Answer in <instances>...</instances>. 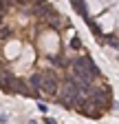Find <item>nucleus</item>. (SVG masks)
<instances>
[{"label":"nucleus","mask_w":119,"mask_h":124,"mask_svg":"<svg viewBox=\"0 0 119 124\" xmlns=\"http://www.w3.org/2000/svg\"><path fill=\"white\" fill-rule=\"evenodd\" d=\"M29 124H38V122H29Z\"/></svg>","instance_id":"nucleus-11"},{"label":"nucleus","mask_w":119,"mask_h":124,"mask_svg":"<svg viewBox=\"0 0 119 124\" xmlns=\"http://www.w3.org/2000/svg\"><path fill=\"white\" fill-rule=\"evenodd\" d=\"M49 60L53 62V64H57V67H64L66 64V58H62V55H49Z\"/></svg>","instance_id":"nucleus-6"},{"label":"nucleus","mask_w":119,"mask_h":124,"mask_svg":"<svg viewBox=\"0 0 119 124\" xmlns=\"http://www.w3.org/2000/svg\"><path fill=\"white\" fill-rule=\"evenodd\" d=\"M42 73V93H46V98H55L60 91V80L55 71H40Z\"/></svg>","instance_id":"nucleus-2"},{"label":"nucleus","mask_w":119,"mask_h":124,"mask_svg":"<svg viewBox=\"0 0 119 124\" xmlns=\"http://www.w3.org/2000/svg\"><path fill=\"white\" fill-rule=\"evenodd\" d=\"M99 75V69L95 67V62L88 58V55H79V58H73L71 60V78L75 82H79L84 89L93 82V78Z\"/></svg>","instance_id":"nucleus-1"},{"label":"nucleus","mask_w":119,"mask_h":124,"mask_svg":"<svg viewBox=\"0 0 119 124\" xmlns=\"http://www.w3.org/2000/svg\"><path fill=\"white\" fill-rule=\"evenodd\" d=\"M71 2H73V7H75V11L82 16L86 22L91 20V16H88V7H86V2H84V0H71Z\"/></svg>","instance_id":"nucleus-3"},{"label":"nucleus","mask_w":119,"mask_h":124,"mask_svg":"<svg viewBox=\"0 0 119 124\" xmlns=\"http://www.w3.org/2000/svg\"><path fill=\"white\" fill-rule=\"evenodd\" d=\"M9 36H11V31H9L7 27H2V29H0V38H2V40H7Z\"/></svg>","instance_id":"nucleus-8"},{"label":"nucleus","mask_w":119,"mask_h":124,"mask_svg":"<svg viewBox=\"0 0 119 124\" xmlns=\"http://www.w3.org/2000/svg\"><path fill=\"white\" fill-rule=\"evenodd\" d=\"M71 49H82V42H79V38H73V40H71Z\"/></svg>","instance_id":"nucleus-7"},{"label":"nucleus","mask_w":119,"mask_h":124,"mask_svg":"<svg viewBox=\"0 0 119 124\" xmlns=\"http://www.w3.org/2000/svg\"><path fill=\"white\" fill-rule=\"evenodd\" d=\"M101 40H104V42H106V44H110V46H112V49H119V40H117L115 36H104Z\"/></svg>","instance_id":"nucleus-5"},{"label":"nucleus","mask_w":119,"mask_h":124,"mask_svg":"<svg viewBox=\"0 0 119 124\" xmlns=\"http://www.w3.org/2000/svg\"><path fill=\"white\" fill-rule=\"evenodd\" d=\"M29 86L40 95V93H42V73H33L31 78H29Z\"/></svg>","instance_id":"nucleus-4"},{"label":"nucleus","mask_w":119,"mask_h":124,"mask_svg":"<svg viewBox=\"0 0 119 124\" xmlns=\"http://www.w3.org/2000/svg\"><path fill=\"white\" fill-rule=\"evenodd\" d=\"M38 108H40V111H42L44 115H46V111H49V108H46V104H44V102H38Z\"/></svg>","instance_id":"nucleus-9"},{"label":"nucleus","mask_w":119,"mask_h":124,"mask_svg":"<svg viewBox=\"0 0 119 124\" xmlns=\"http://www.w3.org/2000/svg\"><path fill=\"white\" fill-rule=\"evenodd\" d=\"M44 124H57V120H53V117H46V115H44Z\"/></svg>","instance_id":"nucleus-10"}]
</instances>
